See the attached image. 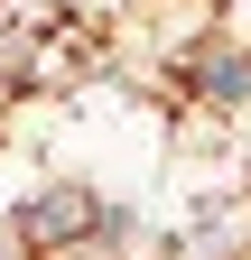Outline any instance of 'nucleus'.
I'll return each instance as SVG.
<instances>
[{"label":"nucleus","instance_id":"nucleus-1","mask_svg":"<svg viewBox=\"0 0 251 260\" xmlns=\"http://www.w3.org/2000/svg\"><path fill=\"white\" fill-rule=\"evenodd\" d=\"M75 233H103V205L84 186H56V195L28 205V242H75Z\"/></svg>","mask_w":251,"mask_h":260},{"label":"nucleus","instance_id":"nucleus-2","mask_svg":"<svg viewBox=\"0 0 251 260\" xmlns=\"http://www.w3.org/2000/svg\"><path fill=\"white\" fill-rule=\"evenodd\" d=\"M47 260H121L112 233H75V242H47Z\"/></svg>","mask_w":251,"mask_h":260}]
</instances>
